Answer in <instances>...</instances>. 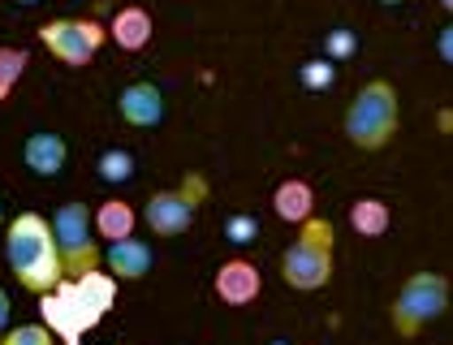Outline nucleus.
<instances>
[{"label":"nucleus","mask_w":453,"mask_h":345,"mask_svg":"<svg viewBox=\"0 0 453 345\" xmlns=\"http://www.w3.org/2000/svg\"><path fill=\"white\" fill-rule=\"evenodd\" d=\"M273 345H289V341H273Z\"/></svg>","instance_id":"29"},{"label":"nucleus","mask_w":453,"mask_h":345,"mask_svg":"<svg viewBox=\"0 0 453 345\" xmlns=\"http://www.w3.org/2000/svg\"><path fill=\"white\" fill-rule=\"evenodd\" d=\"M203 199H208V181H203L199 172H190L173 190H156V195L147 199V207H142V220H147L151 234L177 238V234H186V229L195 225V211H199Z\"/></svg>","instance_id":"7"},{"label":"nucleus","mask_w":453,"mask_h":345,"mask_svg":"<svg viewBox=\"0 0 453 345\" xmlns=\"http://www.w3.org/2000/svg\"><path fill=\"white\" fill-rule=\"evenodd\" d=\"M39 39L43 48L61 61V65H91V57L104 48L108 31L91 18H57V22H43L39 27Z\"/></svg>","instance_id":"8"},{"label":"nucleus","mask_w":453,"mask_h":345,"mask_svg":"<svg viewBox=\"0 0 453 345\" xmlns=\"http://www.w3.org/2000/svg\"><path fill=\"white\" fill-rule=\"evenodd\" d=\"M39 315H43V324L52 328V337H61L65 345H82V337L104 319L100 310L87 303V294L78 289L73 276H65L57 289L39 294Z\"/></svg>","instance_id":"6"},{"label":"nucleus","mask_w":453,"mask_h":345,"mask_svg":"<svg viewBox=\"0 0 453 345\" xmlns=\"http://www.w3.org/2000/svg\"><path fill=\"white\" fill-rule=\"evenodd\" d=\"M354 48H358L354 31H333V34H328V43H324L328 61H346V57H354Z\"/></svg>","instance_id":"23"},{"label":"nucleus","mask_w":453,"mask_h":345,"mask_svg":"<svg viewBox=\"0 0 453 345\" xmlns=\"http://www.w3.org/2000/svg\"><path fill=\"white\" fill-rule=\"evenodd\" d=\"M259 289H264V276H259V268H255L250 259H225V264L216 268V298L229 303V307L255 303Z\"/></svg>","instance_id":"9"},{"label":"nucleus","mask_w":453,"mask_h":345,"mask_svg":"<svg viewBox=\"0 0 453 345\" xmlns=\"http://www.w3.org/2000/svg\"><path fill=\"white\" fill-rule=\"evenodd\" d=\"M52 234L61 246L65 276H82L100 268V246H96V211L87 203H61L52 216Z\"/></svg>","instance_id":"5"},{"label":"nucleus","mask_w":453,"mask_h":345,"mask_svg":"<svg viewBox=\"0 0 453 345\" xmlns=\"http://www.w3.org/2000/svg\"><path fill=\"white\" fill-rule=\"evenodd\" d=\"M73 280H78V289L87 294V303L100 310V315L112 310V303H117V276L112 272H100V268H96V272H82V276H73Z\"/></svg>","instance_id":"17"},{"label":"nucleus","mask_w":453,"mask_h":345,"mask_svg":"<svg viewBox=\"0 0 453 345\" xmlns=\"http://www.w3.org/2000/svg\"><path fill=\"white\" fill-rule=\"evenodd\" d=\"M0 225H4V211H0Z\"/></svg>","instance_id":"30"},{"label":"nucleus","mask_w":453,"mask_h":345,"mask_svg":"<svg viewBox=\"0 0 453 345\" xmlns=\"http://www.w3.org/2000/svg\"><path fill=\"white\" fill-rule=\"evenodd\" d=\"M100 177H104L108 186L130 181V177H134V156H130L126 147H108L104 156H100Z\"/></svg>","instance_id":"18"},{"label":"nucleus","mask_w":453,"mask_h":345,"mask_svg":"<svg viewBox=\"0 0 453 345\" xmlns=\"http://www.w3.org/2000/svg\"><path fill=\"white\" fill-rule=\"evenodd\" d=\"M273 211H277L285 225H303V220H311V216H315V190H311V181H303V177H289V181H280L277 195H273Z\"/></svg>","instance_id":"13"},{"label":"nucleus","mask_w":453,"mask_h":345,"mask_svg":"<svg viewBox=\"0 0 453 345\" xmlns=\"http://www.w3.org/2000/svg\"><path fill=\"white\" fill-rule=\"evenodd\" d=\"M441 9H445V13H453V0H441Z\"/></svg>","instance_id":"27"},{"label":"nucleus","mask_w":453,"mask_h":345,"mask_svg":"<svg viewBox=\"0 0 453 345\" xmlns=\"http://www.w3.org/2000/svg\"><path fill=\"white\" fill-rule=\"evenodd\" d=\"M108 39H112L121 52H142V48L151 43V13L139 9V4H126V9L112 18Z\"/></svg>","instance_id":"14"},{"label":"nucleus","mask_w":453,"mask_h":345,"mask_svg":"<svg viewBox=\"0 0 453 345\" xmlns=\"http://www.w3.org/2000/svg\"><path fill=\"white\" fill-rule=\"evenodd\" d=\"M333 78H337V69H333L328 57H319V61H307V65H303V87H307V91H328Z\"/></svg>","instance_id":"21"},{"label":"nucleus","mask_w":453,"mask_h":345,"mask_svg":"<svg viewBox=\"0 0 453 345\" xmlns=\"http://www.w3.org/2000/svg\"><path fill=\"white\" fill-rule=\"evenodd\" d=\"M333 246H337V234L324 216H311L298 225V238L285 246L280 255V276L289 289L298 294H315L333 280Z\"/></svg>","instance_id":"2"},{"label":"nucleus","mask_w":453,"mask_h":345,"mask_svg":"<svg viewBox=\"0 0 453 345\" xmlns=\"http://www.w3.org/2000/svg\"><path fill=\"white\" fill-rule=\"evenodd\" d=\"M397 121H402V108H397L393 82L372 78L358 87V96L346 108V138L358 151H384L397 134Z\"/></svg>","instance_id":"3"},{"label":"nucleus","mask_w":453,"mask_h":345,"mask_svg":"<svg viewBox=\"0 0 453 345\" xmlns=\"http://www.w3.org/2000/svg\"><path fill=\"white\" fill-rule=\"evenodd\" d=\"M255 234H259V220H255V216H229V220H225V238L238 242V246L255 242Z\"/></svg>","instance_id":"22"},{"label":"nucleus","mask_w":453,"mask_h":345,"mask_svg":"<svg viewBox=\"0 0 453 345\" xmlns=\"http://www.w3.org/2000/svg\"><path fill=\"white\" fill-rule=\"evenodd\" d=\"M4 259L18 276L22 289L31 294H48L65 280V264H61V246L52 234V220H43L35 211L13 216L9 234H4Z\"/></svg>","instance_id":"1"},{"label":"nucleus","mask_w":453,"mask_h":345,"mask_svg":"<svg viewBox=\"0 0 453 345\" xmlns=\"http://www.w3.org/2000/svg\"><path fill=\"white\" fill-rule=\"evenodd\" d=\"M388 225H393V211L384 199H354L349 203V229L358 234V238H384L388 234Z\"/></svg>","instance_id":"15"},{"label":"nucleus","mask_w":453,"mask_h":345,"mask_svg":"<svg viewBox=\"0 0 453 345\" xmlns=\"http://www.w3.org/2000/svg\"><path fill=\"white\" fill-rule=\"evenodd\" d=\"M449 276L441 272H415L406 276V285L397 289V298H393V328H397V337H418L427 324H436L445 310H449Z\"/></svg>","instance_id":"4"},{"label":"nucleus","mask_w":453,"mask_h":345,"mask_svg":"<svg viewBox=\"0 0 453 345\" xmlns=\"http://www.w3.org/2000/svg\"><path fill=\"white\" fill-rule=\"evenodd\" d=\"M108 272L117 280H142L151 272V246L139 238H121V242H108V255H104Z\"/></svg>","instance_id":"11"},{"label":"nucleus","mask_w":453,"mask_h":345,"mask_svg":"<svg viewBox=\"0 0 453 345\" xmlns=\"http://www.w3.org/2000/svg\"><path fill=\"white\" fill-rule=\"evenodd\" d=\"M27 52L22 48H0V100H9L13 96V87H18V78L27 73Z\"/></svg>","instance_id":"19"},{"label":"nucleus","mask_w":453,"mask_h":345,"mask_svg":"<svg viewBox=\"0 0 453 345\" xmlns=\"http://www.w3.org/2000/svg\"><path fill=\"white\" fill-rule=\"evenodd\" d=\"M441 126H445V130H453V112H441Z\"/></svg>","instance_id":"26"},{"label":"nucleus","mask_w":453,"mask_h":345,"mask_svg":"<svg viewBox=\"0 0 453 345\" xmlns=\"http://www.w3.org/2000/svg\"><path fill=\"white\" fill-rule=\"evenodd\" d=\"M0 345H57V337H52L48 324H18V328L4 333Z\"/></svg>","instance_id":"20"},{"label":"nucleus","mask_w":453,"mask_h":345,"mask_svg":"<svg viewBox=\"0 0 453 345\" xmlns=\"http://www.w3.org/2000/svg\"><path fill=\"white\" fill-rule=\"evenodd\" d=\"M18 4H35V0H18Z\"/></svg>","instance_id":"28"},{"label":"nucleus","mask_w":453,"mask_h":345,"mask_svg":"<svg viewBox=\"0 0 453 345\" xmlns=\"http://www.w3.org/2000/svg\"><path fill=\"white\" fill-rule=\"evenodd\" d=\"M436 52H441V61H445V65H453V22L436 34Z\"/></svg>","instance_id":"24"},{"label":"nucleus","mask_w":453,"mask_h":345,"mask_svg":"<svg viewBox=\"0 0 453 345\" xmlns=\"http://www.w3.org/2000/svg\"><path fill=\"white\" fill-rule=\"evenodd\" d=\"M134 207L126 199H108V203L96 207V234L104 242H121V238H134Z\"/></svg>","instance_id":"16"},{"label":"nucleus","mask_w":453,"mask_h":345,"mask_svg":"<svg viewBox=\"0 0 453 345\" xmlns=\"http://www.w3.org/2000/svg\"><path fill=\"white\" fill-rule=\"evenodd\" d=\"M9 315H13V303H9V294L0 289V328H9Z\"/></svg>","instance_id":"25"},{"label":"nucleus","mask_w":453,"mask_h":345,"mask_svg":"<svg viewBox=\"0 0 453 345\" xmlns=\"http://www.w3.org/2000/svg\"><path fill=\"white\" fill-rule=\"evenodd\" d=\"M117 112H121L126 126L151 130V126H160V117H165V96H160V87H151V82H130V87L117 96Z\"/></svg>","instance_id":"10"},{"label":"nucleus","mask_w":453,"mask_h":345,"mask_svg":"<svg viewBox=\"0 0 453 345\" xmlns=\"http://www.w3.org/2000/svg\"><path fill=\"white\" fill-rule=\"evenodd\" d=\"M22 160H27V169L35 172V177H57V172L65 169V160H70V147H65L61 134H48V130H43V134L27 138Z\"/></svg>","instance_id":"12"}]
</instances>
